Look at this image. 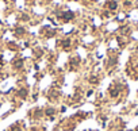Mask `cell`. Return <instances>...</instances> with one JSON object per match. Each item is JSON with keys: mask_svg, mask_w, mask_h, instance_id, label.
I'll return each mask as SVG.
<instances>
[{"mask_svg": "<svg viewBox=\"0 0 138 131\" xmlns=\"http://www.w3.org/2000/svg\"><path fill=\"white\" fill-rule=\"evenodd\" d=\"M69 46H71V39H65V41H62V47L68 49Z\"/></svg>", "mask_w": 138, "mask_h": 131, "instance_id": "obj_7", "label": "cell"}, {"mask_svg": "<svg viewBox=\"0 0 138 131\" xmlns=\"http://www.w3.org/2000/svg\"><path fill=\"white\" fill-rule=\"evenodd\" d=\"M116 7H118V4H116V1H110L108 8L111 9V11H114V9H116Z\"/></svg>", "mask_w": 138, "mask_h": 131, "instance_id": "obj_5", "label": "cell"}, {"mask_svg": "<svg viewBox=\"0 0 138 131\" xmlns=\"http://www.w3.org/2000/svg\"><path fill=\"white\" fill-rule=\"evenodd\" d=\"M22 66H23V61H22V60H18V61L14 62V68H16V69H19Z\"/></svg>", "mask_w": 138, "mask_h": 131, "instance_id": "obj_4", "label": "cell"}, {"mask_svg": "<svg viewBox=\"0 0 138 131\" xmlns=\"http://www.w3.org/2000/svg\"><path fill=\"white\" fill-rule=\"evenodd\" d=\"M110 95H111V97H116L119 95V89H111L110 91Z\"/></svg>", "mask_w": 138, "mask_h": 131, "instance_id": "obj_6", "label": "cell"}, {"mask_svg": "<svg viewBox=\"0 0 138 131\" xmlns=\"http://www.w3.org/2000/svg\"><path fill=\"white\" fill-rule=\"evenodd\" d=\"M62 19H64V22H71L72 19L75 18V14L72 12V11H65V12H62Z\"/></svg>", "mask_w": 138, "mask_h": 131, "instance_id": "obj_1", "label": "cell"}, {"mask_svg": "<svg viewBox=\"0 0 138 131\" xmlns=\"http://www.w3.org/2000/svg\"><path fill=\"white\" fill-rule=\"evenodd\" d=\"M45 114H46L48 116H53V115L56 114V109H54V107H50V108H48V109L45 111Z\"/></svg>", "mask_w": 138, "mask_h": 131, "instance_id": "obj_3", "label": "cell"}, {"mask_svg": "<svg viewBox=\"0 0 138 131\" xmlns=\"http://www.w3.org/2000/svg\"><path fill=\"white\" fill-rule=\"evenodd\" d=\"M18 96L22 99H26L27 97V89H20L19 92H18Z\"/></svg>", "mask_w": 138, "mask_h": 131, "instance_id": "obj_2", "label": "cell"}, {"mask_svg": "<svg viewBox=\"0 0 138 131\" xmlns=\"http://www.w3.org/2000/svg\"><path fill=\"white\" fill-rule=\"evenodd\" d=\"M0 64H1V56H0Z\"/></svg>", "mask_w": 138, "mask_h": 131, "instance_id": "obj_9", "label": "cell"}, {"mask_svg": "<svg viewBox=\"0 0 138 131\" xmlns=\"http://www.w3.org/2000/svg\"><path fill=\"white\" fill-rule=\"evenodd\" d=\"M22 34H24V28L23 27H18L16 28V35H22Z\"/></svg>", "mask_w": 138, "mask_h": 131, "instance_id": "obj_8", "label": "cell"}]
</instances>
